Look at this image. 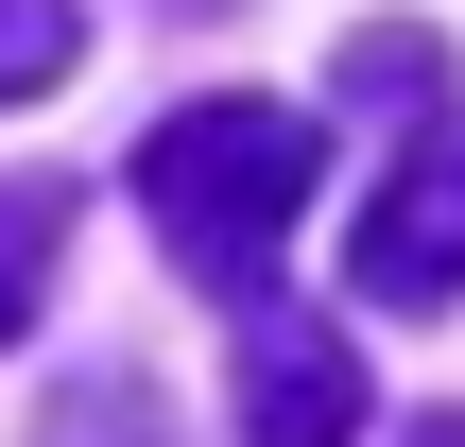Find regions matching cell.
I'll list each match as a JSON object with an SVG mask.
<instances>
[{"mask_svg": "<svg viewBox=\"0 0 465 447\" xmlns=\"http://www.w3.org/2000/svg\"><path fill=\"white\" fill-rule=\"evenodd\" d=\"M345 293L362 310H449L465 293V121H414V155L380 172L362 241H345Z\"/></svg>", "mask_w": 465, "mask_h": 447, "instance_id": "cell-2", "label": "cell"}, {"mask_svg": "<svg viewBox=\"0 0 465 447\" xmlns=\"http://www.w3.org/2000/svg\"><path fill=\"white\" fill-rule=\"evenodd\" d=\"M35 447H173V431H155V396H138V379L104 362V379H86L69 413H35Z\"/></svg>", "mask_w": 465, "mask_h": 447, "instance_id": "cell-6", "label": "cell"}, {"mask_svg": "<svg viewBox=\"0 0 465 447\" xmlns=\"http://www.w3.org/2000/svg\"><path fill=\"white\" fill-rule=\"evenodd\" d=\"M311 172H328V121L276 103V86H207V103H173V121L138 138V207H155V241H173L224 310H259Z\"/></svg>", "mask_w": 465, "mask_h": 447, "instance_id": "cell-1", "label": "cell"}, {"mask_svg": "<svg viewBox=\"0 0 465 447\" xmlns=\"http://www.w3.org/2000/svg\"><path fill=\"white\" fill-rule=\"evenodd\" d=\"M414 447H465V413H414Z\"/></svg>", "mask_w": 465, "mask_h": 447, "instance_id": "cell-8", "label": "cell"}, {"mask_svg": "<svg viewBox=\"0 0 465 447\" xmlns=\"http://www.w3.org/2000/svg\"><path fill=\"white\" fill-rule=\"evenodd\" d=\"M345 86H362V103H431V86H449V52H431L414 17H380V34H345Z\"/></svg>", "mask_w": 465, "mask_h": 447, "instance_id": "cell-7", "label": "cell"}, {"mask_svg": "<svg viewBox=\"0 0 465 447\" xmlns=\"http://www.w3.org/2000/svg\"><path fill=\"white\" fill-rule=\"evenodd\" d=\"M52 258H69V189H52V172H0V345L35 327Z\"/></svg>", "mask_w": 465, "mask_h": 447, "instance_id": "cell-4", "label": "cell"}, {"mask_svg": "<svg viewBox=\"0 0 465 447\" xmlns=\"http://www.w3.org/2000/svg\"><path fill=\"white\" fill-rule=\"evenodd\" d=\"M69 52H86V0H0V103L69 86Z\"/></svg>", "mask_w": 465, "mask_h": 447, "instance_id": "cell-5", "label": "cell"}, {"mask_svg": "<svg viewBox=\"0 0 465 447\" xmlns=\"http://www.w3.org/2000/svg\"><path fill=\"white\" fill-rule=\"evenodd\" d=\"M242 447H362V345L242 310Z\"/></svg>", "mask_w": 465, "mask_h": 447, "instance_id": "cell-3", "label": "cell"}]
</instances>
